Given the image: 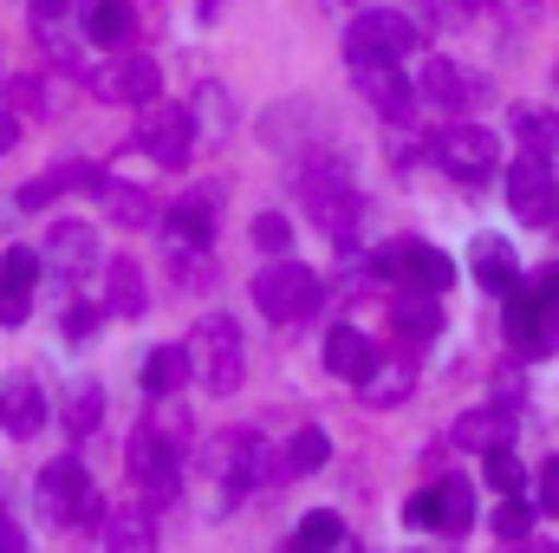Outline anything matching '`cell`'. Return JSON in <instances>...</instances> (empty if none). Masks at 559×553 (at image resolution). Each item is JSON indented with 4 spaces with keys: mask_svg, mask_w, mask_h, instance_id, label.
Returning a JSON list of instances; mask_svg holds the SVG:
<instances>
[{
    "mask_svg": "<svg viewBox=\"0 0 559 553\" xmlns=\"http://www.w3.org/2000/svg\"><path fill=\"white\" fill-rule=\"evenodd\" d=\"M13 143H20V118H13V111H7V105H0V156H7V150H13Z\"/></svg>",
    "mask_w": 559,
    "mask_h": 553,
    "instance_id": "cell-40",
    "label": "cell"
},
{
    "mask_svg": "<svg viewBox=\"0 0 559 553\" xmlns=\"http://www.w3.org/2000/svg\"><path fill=\"white\" fill-rule=\"evenodd\" d=\"M468 274L481 280L488 293H514L521 286V261H514V248L501 242V235H475V248H468Z\"/></svg>",
    "mask_w": 559,
    "mask_h": 553,
    "instance_id": "cell-20",
    "label": "cell"
},
{
    "mask_svg": "<svg viewBox=\"0 0 559 553\" xmlns=\"http://www.w3.org/2000/svg\"><path fill=\"white\" fill-rule=\"evenodd\" d=\"M124 462H131V482H138V495L150 508H163V502H176V443H169V430L163 423H143L131 430V449H124Z\"/></svg>",
    "mask_w": 559,
    "mask_h": 553,
    "instance_id": "cell-5",
    "label": "cell"
},
{
    "mask_svg": "<svg viewBox=\"0 0 559 553\" xmlns=\"http://www.w3.org/2000/svg\"><path fill=\"white\" fill-rule=\"evenodd\" d=\"M488 482L501 489V495H521L527 489V469H521V456L501 443V449H488Z\"/></svg>",
    "mask_w": 559,
    "mask_h": 553,
    "instance_id": "cell-33",
    "label": "cell"
},
{
    "mask_svg": "<svg viewBox=\"0 0 559 553\" xmlns=\"http://www.w3.org/2000/svg\"><path fill=\"white\" fill-rule=\"evenodd\" d=\"M105 313H118V319H143L150 313V286H143V268L131 255L105 261Z\"/></svg>",
    "mask_w": 559,
    "mask_h": 553,
    "instance_id": "cell-21",
    "label": "cell"
},
{
    "mask_svg": "<svg viewBox=\"0 0 559 553\" xmlns=\"http://www.w3.org/2000/svg\"><path fill=\"white\" fill-rule=\"evenodd\" d=\"M508 436H514V416H508V411H468L462 423H455V443H462V449H475V456L501 449Z\"/></svg>",
    "mask_w": 559,
    "mask_h": 553,
    "instance_id": "cell-27",
    "label": "cell"
},
{
    "mask_svg": "<svg viewBox=\"0 0 559 553\" xmlns=\"http://www.w3.org/2000/svg\"><path fill=\"white\" fill-rule=\"evenodd\" d=\"M131 33H138L131 0H85V39L92 46H124Z\"/></svg>",
    "mask_w": 559,
    "mask_h": 553,
    "instance_id": "cell-24",
    "label": "cell"
},
{
    "mask_svg": "<svg viewBox=\"0 0 559 553\" xmlns=\"http://www.w3.org/2000/svg\"><path fill=\"white\" fill-rule=\"evenodd\" d=\"M92 326H98V306L92 299H72L66 306V339H92Z\"/></svg>",
    "mask_w": 559,
    "mask_h": 553,
    "instance_id": "cell-38",
    "label": "cell"
},
{
    "mask_svg": "<svg viewBox=\"0 0 559 553\" xmlns=\"http://www.w3.org/2000/svg\"><path fill=\"white\" fill-rule=\"evenodd\" d=\"M105 548L111 553H156V528H150V515H138V508L105 515Z\"/></svg>",
    "mask_w": 559,
    "mask_h": 553,
    "instance_id": "cell-29",
    "label": "cell"
},
{
    "mask_svg": "<svg viewBox=\"0 0 559 553\" xmlns=\"http://www.w3.org/2000/svg\"><path fill=\"white\" fill-rule=\"evenodd\" d=\"M46 261H52L59 274L98 268V261H105V255H98V228H92V222H52V228H46Z\"/></svg>",
    "mask_w": 559,
    "mask_h": 553,
    "instance_id": "cell-17",
    "label": "cell"
},
{
    "mask_svg": "<svg viewBox=\"0 0 559 553\" xmlns=\"http://www.w3.org/2000/svg\"><path fill=\"white\" fill-rule=\"evenodd\" d=\"M163 242L176 255H209V242H215V202L209 196H182L176 209H163Z\"/></svg>",
    "mask_w": 559,
    "mask_h": 553,
    "instance_id": "cell-15",
    "label": "cell"
},
{
    "mask_svg": "<svg viewBox=\"0 0 559 553\" xmlns=\"http://www.w3.org/2000/svg\"><path fill=\"white\" fill-rule=\"evenodd\" d=\"M325 365H332V378L365 385V378H371V365H378V345H371L358 326H332V332H325Z\"/></svg>",
    "mask_w": 559,
    "mask_h": 553,
    "instance_id": "cell-19",
    "label": "cell"
},
{
    "mask_svg": "<svg viewBox=\"0 0 559 553\" xmlns=\"http://www.w3.org/2000/svg\"><path fill=\"white\" fill-rule=\"evenodd\" d=\"M378 274L404 280V286H417V293H449L455 261H449L442 248H429V242H391V248L378 255Z\"/></svg>",
    "mask_w": 559,
    "mask_h": 553,
    "instance_id": "cell-12",
    "label": "cell"
},
{
    "mask_svg": "<svg viewBox=\"0 0 559 553\" xmlns=\"http://www.w3.org/2000/svg\"><path fill=\"white\" fill-rule=\"evenodd\" d=\"M527 528H534V508H527L521 495H508V502L495 508V534H501V541H521Z\"/></svg>",
    "mask_w": 559,
    "mask_h": 553,
    "instance_id": "cell-36",
    "label": "cell"
},
{
    "mask_svg": "<svg viewBox=\"0 0 559 553\" xmlns=\"http://www.w3.org/2000/svg\"><path fill=\"white\" fill-rule=\"evenodd\" d=\"M345 548V521L332 515V508H312L306 521H299V541H293V553H332Z\"/></svg>",
    "mask_w": 559,
    "mask_h": 553,
    "instance_id": "cell-32",
    "label": "cell"
},
{
    "mask_svg": "<svg viewBox=\"0 0 559 553\" xmlns=\"http://www.w3.org/2000/svg\"><path fill=\"white\" fill-rule=\"evenodd\" d=\"M189 365L202 378L209 398H235L241 378H248V358H241V326L228 313H209L195 332H189Z\"/></svg>",
    "mask_w": 559,
    "mask_h": 553,
    "instance_id": "cell-1",
    "label": "cell"
},
{
    "mask_svg": "<svg viewBox=\"0 0 559 553\" xmlns=\"http://www.w3.org/2000/svg\"><path fill=\"white\" fill-rule=\"evenodd\" d=\"M39 261L33 248H7L0 255V326H26L33 313V286H39Z\"/></svg>",
    "mask_w": 559,
    "mask_h": 553,
    "instance_id": "cell-13",
    "label": "cell"
},
{
    "mask_svg": "<svg viewBox=\"0 0 559 553\" xmlns=\"http://www.w3.org/2000/svg\"><path fill=\"white\" fill-rule=\"evenodd\" d=\"M436 163H442L455 183H488L495 163H501V143H495V131H481V125H449V131L436 138Z\"/></svg>",
    "mask_w": 559,
    "mask_h": 553,
    "instance_id": "cell-10",
    "label": "cell"
},
{
    "mask_svg": "<svg viewBox=\"0 0 559 553\" xmlns=\"http://www.w3.org/2000/svg\"><path fill=\"white\" fill-rule=\"evenodd\" d=\"M92 163H79V156H59L52 169H39L26 189H20V209H52L59 196H72V189H92Z\"/></svg>",
    "mask_w": 559,
    "mask_h": 553,
    "instance_id": "cell-18",
    "label": "cell"
},
{
    "mask_svg": "<svg viewBox=\"0 0 559 553\" xmlns=\"http://www.w3.org/2000/svg\"><path fill=\"white\" fill-rule=\"evenodd\" d=\"M514 7H534V0H514Z\"/></svg>",
    "mask_w": 559,
    "mask_h": 553,
    "instance_id": "cell-45",
    "label": "cell"
},
{
    "mask_svg": "<svg viewBox=\"0 0 559 553\" xmlns=\"http://www.w3.org/2000/svg\"><path fill=\"white\" fill-rule=\"evenodd\" d=\"M254 248L274 261V255H293V222L286 215H254Z\"/></svg>",
    "mask_w": 559,
    "mask_h": 553,
    "instance_id": "cell-34",
    "label": "cell"
},
{
    "mask_svg": "<svg viewBox=\"0 0 559 553\" xmlns=\"http://www.w3.org/2000/svg\"><path fill=\"white\" fill-rule=\"evenodd\" d=\"M0 423H7V436H39L46 430V391L33 378H13L0 391Z\"/></svg>",
    "mask_w": 559,
    "mask_h": 553,
    "instance_id": "cell-22",
    "label": "cell"
},
{
    "mask_svg": "<svg viewBox=\"0 0 559 553\" xmlns=\"http://www.w3.org/2000/svg\"><path fill=\"white\" fill-rule=\"evenodd\" d=\"M325 462H332V436H325L319 423L293 430V443H286V469H293V475H319Z\"/></svg>",
    "mask_w": 559,
    "mask_h": 553,
    "instance_id": "cell-30",
    "label": "cell"
},
{
    "mask_svg": "<svg viewBox=\"0 0 559 553\" xmlns=\"http://www.w3.org/2000/svg\"><path fill=\"white\" fill-rule=\"evenodd\" d=\"M540 553H559V541H547V548H540Z\"/></svg>",
    "mask_w": 559,
    "mask_h": 553,
    "instance_id": "cell-43",
    "label": "cell"
},
{
    "mask_svg": "<svg viewBox=\"0 0 559 553\" xmlns=\"http://www.w3.org/2000/svg\"><path fill=\"white\" fill-rule=\"evenodd\" d=\"M98 209H105V222H118V228H150L156 222V202H150V189L138 183H118V176H92V189H85Z\"/></svg>",
    "mask_w": 559,
    "mask_h": 553,
    "instance_id": "cell-16",
    "label": "cell"
},
{
    "mask_svg": "<svg viewBox=\"0 0 559 553\" xmlns=\"http://www.w3.org/2000/svg\"><path fill=\"white\" fill-rule=\"evenodd\" d=\"M189 378H195L189 345H156V352L143 358V391H150V398H176Z\"/></svg>",
    "mask_w": 559,
    "mask_h": 553,
    "instance_id": "cell-23",
    "label": "cell"
},
{
    "mask_svg": "<svg viewBox=\"0 0 559 553\" xmlns=\"http://www.w3.org/2000/svg\"><path fill=\"white\" fill-rule=\"evenodd\" d=\"M358 391H365V404H404V398L417 391V365H397V358H378V365H371V378H365Z\"/></svg>",
    "mask_w": 559,
    "mask_h": 553,
    "instance_id": "cell-26",
    "label": "cell"
},
{
    "mask_svg": "<svg viewBox=\"0 0 559 553\" xmlns=\"http://www.w3.org/2000/svg\"><path fill=\"white\" fill-rule=\"evenodd\" d=\"M534 489H540V508H547V515H559V456H547V462H540Z\"/></svg>",
    "mask_w": 559,
    "mask_h": 553,
    "instance_id": "cell-39",
    "label": "cell"
},
{
    "mask_svg": "<svg viewBox=\"0 0 559 553\" xmlns=\"http://www.w3.org/2000/svg\"><path fill=\"white\" fill-rule=\"evenodd\" d=\"M508 339L521 352H554L559 345V268H540L508 293Z\"/></svg>",
    "mask_w": 559,
    "mask_h": 553,
    "instance_id": "cell-2",
    "label": "cell"
},
{
    "mask_svg": "<svg viewBox=\"0 0 559 553\" xmlns=\"http://www.w3.org/2000/svg\"><path fill=\"white\" fill-rule=\"evenodd\" d=\"M254 306H261L274 326H293V319H306V313L319 306V280H312V268L274 255V261L254 274Z\"/></svg>",
    "mask_w": 559,
    "mask_h": 553,
    "instance_id": "cell-4",
    "label": "cell"
},
{
    "mask_svg": "<svg viewBox=\"0 0 559 553\" xmlns=\"http://www.w3.org/2000/svg\"><path fill=\"white\" fill-rule=\"evenodd\" d=\"M423 105H436V111H468V105H481V79H468L455 59H423V79H417Z\"/></svg>",
    "mask_w": 559,
    "mask_h": 553,
    "instance_id": "cell-14",
    "label": "cell"
},
{
    "mask_svg": "<svg viewBox=\"0 0 559 553\" xmlns=\"http://www.w3.org/2000/svg\"><path fill=\"white\" fill-rule=\"evenodd\" d=\"M508 209H514V222H527V228H554L559 215V183H554V163L547 156H514V169H508Z\"/></svg>",
    "mask_w": 559,
    "mask_h": 553,
    "instance_id": "cell-6",
    "label": "cell"
},
{
    "mask_svg": "<svg viewBox=\"0 0 559 553\" xmlns=\"http://www.w3.org/2000/svg\"><path fill=\"white\" fill-rule=\"evenodd\" d=\"M352 66V79H358V92H365V105L378 111V118H391V125H411L423 105V92L404 79V66H391V59H345Z\"/></svg>",
    "mask_w": 559,
    "mask_h": 553,
    "instance_id": "cell-7",
    "label": "cell"
},
{
    "mask_svg": "<svg viewBox=\"0 0 559 553\" xmlns=\"http://www.w3.org/2000/svg\"><path fill=\"white\" fill-rule=\"evenodd\" d=\"M411 52H423V26L411 13H397V7H365L352 20V33H345V59H391V66H404Z\"/></svg>",
    "mask_w": 559,
    "mask_h": 553,
    "instance_id": "cell-3",
    "label": "cell"
},
{
    "mask_svg": "<svg viewBox=\"0 0 559 553\" xmlns=\"http://www.w3.org/2000/svg\"><path fill=\"white\" fill-rule=\"evenodd\" d=\"M514 131L527 138V150H534V156H547V163H554V143H559V125H554V118H534V111H514Z\"/></svg>",
    "mask_w": 559,
    "mask_h": 553,
    "instance_id": "cell-35",
    "label": "cell"
},
{
    "mask_svg": "<svg viewBox=\"0 0 559 553\" xmlns=\"http://www.w3.org/2000/svg\"><path fill=\"white\" fill-rule=\"evenodd\" d=\"M0 553H26V541H20V528L0 515Z\"/></svg>",
    "mask_w": 559,
    "mask_h": 553,
    "instance_id": "cell-41",
    "label": "cell"
},
{
    "mask_svg": "<svg viewBox=\"0 0 559 553\" xmlns=\"http://www.w3.org/2000/svg\"><path fill=\"white\" fill-rule=\"evenodd\" d=\"M209 7H222V0H202V13H209Z\"/></svg>",
    "mask_w": 559,
    "mask_h": 553,
    "instance_id": "cell-44",
    "label": "cell"
},
{
    "mask_svg": "<svg viewBox=\"0 0 559 553\" xmlns=\"http://www.w3.org/2000/svg\"><path fill=\"white\" fill-rule=\"evenodd\" d=\"M33 502H39L46 521H79V515L92 508V475H85V462H79V456H52V462L39 469V482H33Z\"/></svg>",
    "mask_w": 559,
    "mask_h": 553,
    "instance_id": "cell-9",
    "label": "cell"
},
{
    "mask_svg": "<svg viewBox=\"0 0 559 553\" xmlns=\"http://www.w3.org/2000/svg\"><path fill=\"white\" fill-rule=\"evenodd\" d=\"M66 13V0H33V26H46V20H59Z\"/></svg>",
    "mask_w": 559,
    "mask_h": 553,
    "instance_id": "cell-42",
    "label": "cell"
},
{
    "mask_svg": "<svg viewBox=\"0 0 559 553\" xmlns=\"http://www.w3.org/2000/svg\"><path fill=\"white\" fill-rule=\"evenodd\" d=\"M436 502H442V521H436L442 534H468L475 528V489L462 475H442L436 482Z\"/></svg>",
    "mask_w": 559,
    "mask_h": 553,
    "instance_id": "cell-28",
    "label": "cell"
},
{
    "mask_svg": "<svg viewBox=\"0 0 559 553\" xmlns=\"http://www.w3.org/2000/svg\"><path fill=\"white\" fill-rule=\"evenodd\" d=\"M59 423H66V436H72V443H85V436L105 423V391H98L92 378H79V385L66 391V411H59Z\"/></svg>",
    "mask_w": 559,
    "mask_h": 553,
    "instance_id": "cell-25",
    "label": "cell"
},
{
    "mask_svg": "<svg viewBox=\"0 0 559 553\" xmlns=\"http://www.w3.org/2000/svg\"><path fill=\"white\" fill-rule=\"evenodd\" d=\"M397 332H404V339H436V332H442L436 293H417V286H411V293L397 299Z\"/></svg>",
    "mask_w": 559,
    "mask_h": 553,
    "instance_id": "cell-31",
    "label": "cell"
},
{
    "mask_svg": "<svg viewBox=\"0 0 559 553\" xmlns=\"http://www.w3.org/2000/svg\"><path fill=\"white\" fill-rule=\"evenodd\" d=\"M138 143L163 163V169H182V163H189V150H195V111H189V105H169V98L143 105Z\"/></svg>",
    "mask_w": 559,
    "mask_h": 553,
    "instance_id": "cell-8",
    "label": "cell"
},
{
    "mask_svg": "<svg viewBox=\"0 0 559 553\" xmlns=\"http://www.w3.org/2000/svg\"><path fill=\"white\" fill-rule=\"evenodd\" d=\"M404 521H411V528H436V521H442L436 489H423V495H411V502H404Z\"/></svg>",
    "mask_w": 559,
    "mask_h": 553,
    "instance_id": "cell-37",
    "label": "cell"
},
{
    "mask_svg": "<svg viewBox=\"0 0 559 553\" xmlns=\"http://www.w3.org/2000/svg\"><path fill=\"white\" fill-rule=\"evenodd\" d=\"M92 85H98V98H111V105H156V92H163V72H156V59L150 52H118V59H105L98 72H92Z\"/></svg>",
    "mask_w": 559,
    "mask_h": 553,
    "instance_id": "cell-11",
    "label": "cell"
}]
</instances>
